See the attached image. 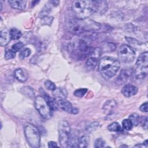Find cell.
<instances>
[{"label": "cell", "instance_id": "5bb4252c", "mask_svg": "<svg viewBox=\"0 0 148 148\" xmlns=\"http://www.w3.org/2000/svg\"><path fill=\"white\" fill-rule=\"evenodd\" d=\"M79 138L80 137L77 135V133L75 131H71L69 137L67 147H78Z\"/></svg>", "mask_w": 148, "mask_h": 148}, {"label": "cell", "instance_id": "ffe728a7", "mask_svg": "<svg viewBox=\"0 0 148 148\" xmlns=\"http://www.w3.org/2000/svg\"><path fill=\"white\" fill-rule=\"evenodd\" d=\"M98 58L94 57H89L87 60L86 62V66L87 68L88 69H90V70L94 69L96 67V66L98 64Z\"/></svg>", "mask_w": 148, "mask_h": 148}, {"label": "cell", "instance_id": "836d02e7", "mask_svg": "<svg viewBox=\"0 0 148 148\" xmlns=\"http://www.w3.org/2000/svg\"><path fill=\"white\" fill-rule=\"evenodd\" d=\"M53 21V17H49L48 16H44L42 18V24H46V25H50Z\"/></svg>", "mask_w": 148, "mask_h": 148}, {"label": "cell", "instance_id": "4dcf8cb0", "mask_svg": "<svg viewBox=\"0 0 148 148\" xmlns=\"http://www.w3.org/2000/svg\"><path fill=\"white\" fill-rule=\"evenodd\" d=\"M45 86L48 90H50L54 91V90L56 89V86L55 84L53 82H52L51 81L49 80H46L45 82Z\"/></svg>", "mask_w": 148, "mask_h": 148}, {"label": "cell", "instance_id": "4316f807", "mask_svg": "<svg viewBox=\"0 0 148 148\" xmlns=\"http://www.w3.org/2000/svg\"><path fill=\"white\" fill-rule=\"evenodd\" d=\"M87 91V89L86 88H81L76 90L73 92V95L78 98L83 97Z\"/></svg>", "mask_w": 148, "mask_h": 148}, {"label": "cell", "instance_id": "484cf974", "mask_svg": "<svg viewBox=\"0 0 148 148\" xmlns=\"http://www.w3.org/2000/svg\"><path fill=\"white\" fill-rule=\"evenodd\" d=\"M122 126L123 129L127 130V131H130L132 128L133 125L131 121V120L129 119H126L123 120L122 121Z\"/></svg>", "mask_w": 148, "mask_h": 148}, {"label": "cell", "instance_id": "8d00e7d4", "mask_svg": "<svg viewBox=\"0 0 148 148\" xmlns=\"http://www.w3.org/2000/svg\"><path fill=\"white\" fill-rule=\"evenodd\" d=\"M57 146H58V145L55 142L50 141L48 143V147H57Z\"/></svg>", "mask_w": 148, "mask_h": 148}, {"label": "cell", "instance_id": "f1b7e54d", "mask_svg": "<svg viewBox=\"0 0 148 148\" xmlns=\"http://www.w3.org/2000/svg\"><path fill=\"white\" fill-rule=\"evenodd\" d=\"M98 125H99V123L97 121H94V122L90 124L87 126V127L86 128V131L88 132H91L95 131L97 129V128H98Z\"/></svg>", "mask_w": 148, "mask_h": 148}, {"label": "cell", "instance_id": "9a60e30c", "mask_svg": "<svg viewBox=\"0 0 148 148\" xmlns=\"http://www.w3.org/2000/svg\"><path fill=\"white\" fill-rule=\"evenodd\" d=\"M11 39L10 31L6 29H3L1 31L0 35V45L1 46H6Z\"/></svg>", "mask_w": 148, "mask_h": 148}, {"label": "cell", "instance_id": "ac0fdd59", "mask_svg": "<svg viewBox=\"0 0 148 148\" xmlns=\"http://www.w3.org/2000/svg\"><path fill=\"white\" fill-rule=\"evenodd\" d=\"M46 101H47V103L49 104L50 108L52 109V110H57L58 108V105L57 103V100L56 98H54L53 97H51L48 94L44 93L43 96Z\"/></svg>", "mask_w": 148, "mask_h": 148}, {"label": "cell", "instance_id": "1f68e13d", "mask_svg": "<svg viewBox=\"0 0 148 148\" xmlns=\"http://www.w3.org/2000/svg\"><path fill=\"white\" fill-rule=\"evenodd\" d=\"M105 140L102 138H98L94 142V147H103L105 146Z\"/></svg>", "mask_w": 148, "mask_h": 148}, {"label": "cell", "instance_id": "8992f818", "mask_svg": "<svg viewBox=\"0 0 148 148\" xmlns=\"http://www.w3.org/2000/svg\"><path fill=\"white\" fill-rule=\"evenodd\" d=\"M35 108L39 114L44 119H49L52 116V109L43 96L38 95L35 97L34 101Z\"/></svg>", "mask_w": 148, "mask_h": 148}, {"label": "cell", "instance_id": "2e32d148", "mask_svg": "<svg viewBox=\"0 0 148 148\" xmlns=\"http://www.w3.org/2000/svg\"><path fill=\"white\" fill-rule=\"evenodd\" d=\"M14 76L19 82H24L28 79V72L24 69L18 68L15 70Z\"/></svg>", "mask_w": 148, "mask_h": 148}, {"label": "cell", "instance_id": "52a82bcc", "mask_svg": "<svg viewBox=\"0 0 148 148\" xmlns=\"http://www.w3.org/2000/svg\"><path fill=\"white\" fill-rule=\"evenodd\" d=\"M58 139L61 146L63 147H68V142L71 131L69 124L65 120H62L58 125Z\"/></svg>", "mask_w": 148, "mask_h": 148}, {"label": "cell", "instance_id": "d4e9b609", "mask_svg": "<svg viewBox=\"0 0 148 148\" xmlns=\"http://www.w3.org/2000/svg\"><path fill=\"white\" fill-rule=\"evenodd\" d=\"M103 46V50H104L105 51L110 52V51H113L116 49V45L114 43L108 42V43H106Z\"/></svg>", "mask_w": 148, "mask_h": 148}, {"label": "cell", "instance_id": "603a6c76", "mask_svg": "<svg viewBox=\"0 0 148 148\" xmlns=\"http://www.w3.org/2000/svg\"><path fill=\"white\" fill-rule=\"evenodd\" d=\"M128 119L131 120L133 126H137L140 123V116L137 113H132L130 114Z\"/></svg>", "mask_w": 148, "mask_h": 148}, {"label": "cell", "instance_id": "7a4b0ae2", "mask_svg": "<svg viewBox=\"0 0 148 148\" xmlns=\"http://www.w3.org/2000/svg\"><path fill=\"white\" fill-rule=\"evenodd\" d=\"M120 67V61L115 58L104 57L99 62L98 69L101 76L108 80L116 75Z\"/></svg>", "mask_w": 148, "mask_h": 148}, {"label": "cell", "instance_id": "e0dca14e", "mask_svg": "<svg viewBox=\"0 0 148 148\" xmlns=\"http://www.w3.org/2000/svg\"><path fill=\"white\" fill-rule=\"evenodd\" d=\"M8 3L10 6L18 10H23L25 8L27 5L26 1H21V0H12L8 1Z\"/></svg>", "mask_w": 148, "mask_h": 148}, {"label": "cell", "instance_id": "d6986e66", "mask_svg": "<svg viewBox=\"0 0 148 148\" xmlns=\"http://www.w3.org/2000/svg\"><path fill=\"white\" fill-rule=\"evenodd\" d=\"M53 95L56 99L58 100L60 99L66 98L67 96V91L65 88H58L53 91Z\"/></svg>", "mask_w": 148, "mask_h": 148}, {"label": "cell", "instance_id": "d590c367", "mask_svg": "<svg viewBox=\"0 0 148 148\" xmlns=\"http://www.w3.org/2000/svg\"><path fill=\"white\" fill-rule=\"evenodd\" d=\"M140 111L143 112H147V102H145L143 104H142L139 108Z\"/></svg>", "mask_w": 148, "mask_h": 148}, {"label": "cell", "instance_id": "4fadbf2b", "mask_svg": "<svg viewBox=\"0 0 148 148\" xmlns=\"http://www.w3.org/2000/svg\"><path fill=\"white\" fill-rule=\"evenodd\" d=\"M117 106L116 101L113 99L106 101L103 105V110L105 114L109 115L112 113Z\"/></svg>", "mask_w": 148, "mask_h": 148}, {"label": "cell", "instance_id": "f35d334b", "mask_svg": "<svg viewBox=\"0 0 148 148\" xmlns=\"http://www.w3.org/2000/svg\"><path fill=\"white\" fill-rule=\"evenodd\" d=\"M134 147H147L144 145V143H142V144H137V145H135Z\"/></svg>", "mask_w": 148, "mask_h": 148}, {"label": "cell", "instance_id": "44dd1931", "mask_svg": "<svg viewBox=\"0 0 148 148\" xmlns=\"http://www.w3.org/2000/svg\"><path fill=\"white\" fill-rule=\"evenodd\" d=\"M10 34L11 39L13 40L18 39L22 36L21 32L16 28H13L10 30Z\"/></svg>", "mask_w": 148, "mask_h": 148}, {"label": "cell", "instance_id": "7402d4cb", "mask_svg": "<svg viewBox=\"0 0 148 148\" xmlns=\"http://www.w3.org/2000/svg\"><path fill=\"white\" fill-rule=\"evenodd\" d=\"M108 130L112 132H120L122 131V128L119 123L113 122L109 124L108 126Z\"/></svg>", "mask_w": 148, "mask_h": 148}, {"label": "cell", "instance_id": "d6a6232c", "mask_svg": "<svg viewBox=\"0 0 148 148\" xmlns=\"http://www.w3.org/2000/svg\"><path fill=\"white\" fill-rule=\"evenodd\" d=\"M23 46H24L23 43H22L21 42H17L12 46V50H14L15 52H17L20 51L23 47Z\"/></svg>", "mask_w": 148, "mask_h": 148}, {"label": "cell", "instance_id": "8fae6325", "mask_svg": "<svg viewBox=\"0 0 148 148\" xmlns=\"http://www.w3.org/2000/svg\"><path fill=\"white\" fill-rule=\"evenodd\" d=\"M137 91H138L137 87L132 84H125L121 90V92L123 95L127 98H129L135 95Z\"/></svg>", "mask_w": 148, "mask_h": 148}, {"label": "cell", "instance_id": "30bf717a", "mask_svg": "<svg viewBox=\"0 0 148 148\" xmlns=\"http://www.w3.org/2000/svg\"><path fill=\"white\" fill-rule=\"evenodd\" d=\"M132 73L133 69L132 68H123V69H121V71L120 72V74L117 77V82L120 84L126 83Z\"/></svg>", "mask_w": 148, "mask_h": 148}, {"label": "cell", "instance_id": "9c48e42d", "mask_svg": "<svg viewBox=\"0 0 148 148\" xmlns=\"http://www.w3.org/2000/svg\"><path fill=\"white\" fill-rule=\"evenodd\" d=\"M57 101L58 106H60L61 109L69 113L76 114L79 112V110L77 108L73 106L72 103L67 99H66V98L60 99L57 100Z\"/></svg>", "mask_w": 148, "mask_h": 148}, {"label": "cell", "instance_id": "ab89813d", "mask_svg": "<svg viewBox=\"0 0 148 148\" xmlns=\"http://www.w3.org/2000/svg\"><path fill=\"white\" fill-rule=\"evenodd\" d=\"M0 5H1V10H2V3L0 2Z\"/></svg>", "mask_w": 148, "mask_h": 148}, {"label": "cell", "instance_id": "83f0119b", "mask_svg": "<svg viewBox=\"0 0 148 148\" xmlns=\"http://www.w3.org/2000/svg\"><path fill=\"white\" fill-rule=\"evenodd\" d=\"M16 52L12 49H7L5 53V58L6 60L13 59L15 57Z\"/></svg>", "mask_w": 148, "mask_h": 148}, {"label": "cell", "instance_id": "f546056e", "mask_svg": "<svg viewBox=\"0 0 148 148\" xmlns=\"http://www.w3.org/2000/svg\"><path fill=\"white\" fill-rule=\"evenodd\" d=\"M31 54V50L29 48H24L22 49L20 53V57L21 58L23 59L24 58L28 57Z\"/></svg>", "mask_w": 148, "mask_h": 148}, {"label": "cell", "instance_id": "e575fe53", "mask_svg": "<svg viewBox=\"0 0 148 148\" xmlns=\"http://www.w3.org/2000/svg\"><path fill=\"white\" fill-rule=\"evenodd\" d=\"M140 123L142 126V127L147 130V119L146 117H140Z\"/></svg>", "mask_w": 148, "mask_h": 148}, {"label": "cell", "instance_id": "cb8c5ba5", "mask_svg": "<svg viewBox=\"0 0 148 148\" xmlns=\"http://www.w3.org/2000/svg\"><path fill=\"white\" fill-rule=\"evenodd\" d=\"M88 137L87 135H83L80 137L78 147H86L88 143Z\"/></svg>", "mask_w": 148, "mask_h": 148}, {"label": "cell", "instance_id": "6da1fadb", "mask_svg": "<svg viewBox=\"0 0 148 148\" xmlns=\"http://www.w3.org/2000/svg\"><path fill=\"white\" fill-rule=\"evenodd\" d=\"M68 30L74 35H80L87 32H92L100 29L101 25L97 22L88 18L84 19L72 18L66 25Z\"/></svg>", "mask_w": 148, "mask_h": 148}, {"label": "cell", "instance_id": "74e56055", "mask_svg": "<svg viewBox=\"0 0 148 148\" xmlns=\"http://www.w3.org/2000/svg\"><path fill=\"white\" fill-rule=\"evenodd\" d=\"M50 3L51 5H53V6H57L59 3V1H50Z\"/></svg>", "mask_w": 148, "mask_h": 148}, {"label": "cell", "instance_id": "277c9868", "mask_svg": "<svg viewBox=\"0 0 148 148\" xmlns=\"http://www.w3.org/2000/svg\"><path fill=\"white\" fill-rule=\"evenodd\" d=\"M25 137L29 146L33 148L40 146V133L36 127L31 123H27L24 125Z\"/></svg>", "mask_w": 148, "mask_h": 148}, {"label": "cell", "instance_id": "ba28073f", "mask_svg": "<svg viewBox=\"0 0 148 148\" xmlns=\"http://www.w3.org/2000/svg\"><path fill=\"white\" fill-rule=\"evenodd\" d=\"M119 60L124 63H131L135 58V53L134 49L127 45H122L118 50Z\"/></svg>", "mask_w": 148, "mask_h": 148}, {"label": "cell", "instance_id": "7c38bea8", "mask_svg": "<svg viewBox=\"0 0 148 148\" xmlns=\"http://www.w3.org/2000/svg\"><path fill=\"white\" fill-rule=\"evenodd\" d=\"M92 3L94 6L95 12H97L99 14H103L106 12L108 8V5L106 1H92Z\"/></svg>", "mask_w": 148, "mask_h": 148}, {"label": "cell", "instance_id": "3957f363", "mask_svg": "<svg viewBox=\"0 0 148 148\" xmlns=\"http://www.w3.org/2000/svg\"><path fill=\"white\" fill-rule=\"evenodd\" d=\"M72 10L76 18L84 19L95 13L92 1H74Z\"/></svg>", "mask_w": 148, "mask_h": 148}, {"label": "cell", "instance_id": "5b68a950", "mask_svg": "<svg viewBox=\"0 0 148 148\" xmlns=\"http://www.w3.org/2000/svg\"><path fill=\"white\" fill-rule=\"evenodd\" d=\"M136 69L135 76L136 79H143L147 75L148 66V53L143 52L139 55L136 62Z\"/></svg>", "mask_w": 148, "mask_h": 148}]
</instances>
